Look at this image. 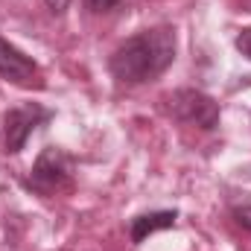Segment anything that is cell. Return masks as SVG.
<instances>
[{
    "mask_svg": "<svg viewBox=\"0 0 251 251\" xmlns=\"http://www.w3.org/2000/svg\"><path fill=\"white\" fill-rule=\"evenodd\" d=\"M237 50H240V53L251 62V26H246V29L237 35Z\"/></svg>",
    "mask_w": 251,
    "mask_h": 251,
    "instance_id": "8",
    "label": "cell"
},
{
    "mask_svg": "<svg viewBox=\"0 0 251 251\" xmlns=\"http://www.w3.org/2000/svg\"><path fill=\"white\" fill-rule=\"evenodd\" d=\"M29 184L35 190H41V193H56V190L67 187L70 184V158L64 155L62 149L47 146L38 155L35 167H32Z\"/></svg>",
    "mask_w": 251,
    "mask_h": 251,
    "instance_id": "3",
    "label": "cell"
},
{
    "mask_svg": "<svg viewBox=\"0 0 251 251\" xmlns=\"http://www.w3.org/2000/svg\"><path fill=\"white\" fill-rule=\"evenodd\" d=\"M231 216H234V222H237L240 228L251 231V193L240 196V199L231 204Z\"/></svg>",
    "mask_w": 251,
    "mask_h": 251,
    "instance_id": "7",
    "label": "cell"
},
{
    "mask_svg": "<svg viewBox=\"0 0 251 251\" xmlns=\"http://www.w3.org/2000/svg\"><path fill=\"white\" fill-rule=\"evenodd\" d=\"M0 76L15 82V85H41L38 82V64L32 62L26 53H21L15 44L0 38Z\"/></svg>",
    "mask_w": 251,
    "mask_h": 251,
    "instance_id": "5",
    "label": "cell"
},
{
    "mask_svg": "<svg viewBox=\"0 0 251 251\" xmlns=\"http://www.w3.org/2000/svg\"><path fill=\"white\" fill-rule=\"evenodd\" d=\"M50 114L38 105H18L12 111H6L3 117V146L6 152H21L26 137L32 134V128L38 123H44Z\"/></svg>",
    "mask_w": 251,
    "mask_h": 251,
    "instance_id": "4",
    "label": "cell"
},
{
    "mask_svg": "<svg viewBox=\"0 0 251 251\" xmlns=\"http://www.w3.org/2000/svg\"><path fill=\"white\" fill-rule=\"evenodd\" d=\"M170 111L181 120V123L199 126V128H216L219 126V105L193 88H181L170 97Z\"/></svg>",
    "mask_w": 251,
    "mask_h": 251,
    "instance_id": "2",
    "label": "cell"
},
{
    "mask_svg": "<svg viewBox=\"0 0 251 251\" xmlns=\"http://www.w3.org/2000/svg\"><path fill=\"white\" fill-rule=\"evenodd\" d=\"M85 3H88L91 12H108V9H114L120 0H85Z\"/></svg>",
    "mask_w": 251,
    "mask_h": 251,
    "instance_id": "9",
    "label": "cell"
},
{
    "mask_svg": "<svg viewBox=\"0 0 251 251\" xmlns=\"http://www.w3.org/2000/svg\"><path fill=\"white\" fill-rule=\"evenodd\" d=\"M178 219L176 210H155V213H140L131 219V243H143L149 234L155 231H164V228H173Z\"/></svg>",
    "mask_w": 251,
    "mask_h": 251,
    "instance_id": "6",
    "label": "cell"
},
{
    "mask_svg": "<svg viewBox=\"0 0 251 251\" xmlns=\"http://www.w3.org/2000/svg\"><path fill=\"white\" fill-rule=\"evenodd\" d=\"M176 59V32L170 26L143 29L123 41L111 56V73L126 85H140L161 76Z\"/></svg>",
    "mask_w": 251,
    "mask_h": 251,
    "instance_id": "1",
    "label": "cell"
},
{
    "mask_svg": "<svg viewBox=\"0 0 251 251\" xmlns=\"http://www.w3.org/2000/svg\"><path fill=\"white\" fill-rule=\"evenodd\" d=\"M44 3H47V9H50L53 15H62L64 9L70 6V0H44Z\"/></svg>",
    "mask_w": 251,
    "mask_h": 251,
    "instance_id": "10",
    "label": "cell"
}]
</instances>
